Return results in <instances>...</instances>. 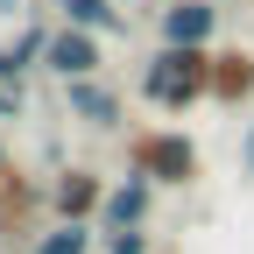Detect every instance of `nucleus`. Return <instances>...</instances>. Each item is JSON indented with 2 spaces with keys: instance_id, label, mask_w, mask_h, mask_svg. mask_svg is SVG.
I'll list each match as a JSON object with an SVG mask.
<instances>
[{
  "instance_id": "obj_1",
  "label": "nucleus",
  "mask_w": 254,
  "mask_h": 254,
  "mask_svg": "<svg viewBox=\"0 0 254 254\" xmlns=\"http://www.w3.org/2000/svg\"><path fill=\"white\" fill-rule=\"evenodd\" d=\"M141 99L155 113H190L212 99V50L198 43H163L148 64H141Z\"/></svg>"
},
{
  "instance_id": "obj_2",
  "label": "nucleus",
  "mask_w": 254,
  "mask_h": 254,
  "mask_svg": "<svg viewBox=\"0 0 254 254\" xmlns=\"http://www.w3.org/2000/svg\"><path fill=\"white\" fill-rule=\"evenodd\" d=\"M127 170L148 184H198V141L184 127H134L127 134Z\"/></svg>"
},
{
  "instance_id": "obj_3",
  "label": "nucleus",
  "mask_w": 254,
  "mask_h": 254,
  "mask_svg": "<svg viewBox=\"0 0 254 254\" xmlns=\"http://www.w3.org/2000/svg\"><path fill=\"white\" fill-rule=\"evenodd\" d=\"M106 177L99 170H85V163H71V170H57V184L43 190V198H50V212L57 219H85V226H99V212H106Z\"/></svg>"
},
{
  "instance_id": "obj_4",
  "label": "nucleus",
  "mask_w": 254,
  "mask_h": 254,
  "mask_svg": "<svg viewBox=\"0 0 254 254\" xmlns=\"http://www.w3.org/2000/svg\"><path fill=\"white\" fill-rule=\"evenodd\" d=\"M99 64H106V36H99V28H71V21L50 28L43 71H57V78H99Z\"/></svg>"
},
{
  "instance_id": "obj_5",
  "label": "nucleus",
  "mask_w": 254,
  "mask_h": 254,
  "mask_svg": "<svg viewBox=\"0 0 254 254\" xmlns=\"http://www.w3.org/2000/svg\"><path fill=\"white\" fill-rule=\"evenodd\" d=\"M155 190L163 184H148L141 170H127L113 190H106V212H99V233H120V226H148V212H155Z\"/></svg>"
},
{
  "instance_id": "obj_6",
  "label": "nucleus",
  "mask_w": 254,
  "mask_h": 254,
  "mask_svg": "<svg viewBox=\"0 0 254 254\" xmlns=\"http://www.w3.org/2000/svg\"><path fill=\"white\" fill-rule=\"evenodd\" d=\"M64 113L85 120V127H99V134H113L127 106H120V92L99 85V78H64Z\"/></svg>"
},
{
  "instance_id": "obj_7",
  "label": "nucleus",
  "mask_w": 254,
  "mask_h": 254,
  "mask_svg": "<svg viewBox=\"0 0 254 254\" xmlns=\"http://www.w3.org/2000/svg\"><path fill=\"white\" fill-rule=\"evenodd\" d=\"M212 36H219V0H163V43L212 50Z\"/></svg>"
},
{
  "instance_id": "obj_8",
  "label": "nucleus",
  "mask_w": 254,
  "mask_h": 254,
  "mask_svg": "<svg viewBox=\"0 0 254 254\" xmlns=\"http://www.w3.org/2000/svg\"><path fill=\"white\" fill-rule=\"evenodd\" d=\"M254 99V50H212V106Z\"/></svg>"
},
{
  "instance_id": "obj_9",
  "label": "nucleus",
  "mask_w": 254,
  "mask_h": 254,
  "mask_svg": "<svg viewBox=\"0 0 254 254\" xmlns=\"http://www.w3.org/2000/svg\"><path fill=\"white\" fill-rule=\"evenodd\" d=\"M28 254H99V226H85V219H57L50 233H36Z\"/></svg>"
},
{
  "instance_id": "obj_10",
  "label": "nucleus",
  "mask_w": 254,
  "mask_h": 254,
  "mask_svg": "<svg viewBox=\"0 0 254 254\" xmlns=\"http://www.w3.org/2000/svg\"><path fill=\"white\" fill-rule=\"evenodd\" d=\"M57 21H71V28H99V36H120L127 14L113 7V0H57Z\"/></svg>"
},
{
  "instance_id": "obj_11",
  "label": "nucleus",
  "mask_w": 254,
  "mask_h": 254,
  "mask_svg": "<svg viewBox=\"0 0 254 254\" xmlns=\"http://www.w3.org/2000/svg\"><path fill=\"white\" fill-rule=\"evenodd\" d=\"M28 205H36V184H21V170L7 163L0 170V219H21Z\"/></svg>"
},
{
  "instance_id": "obj_12",
  "label": "nucleus",
  "mask_w": 254,
  "mask_h": 254,
  "mask_svg": "<svg viewBox=\"0 0 254 254\" xmlns=\"http://www.w3.org/2000/svg\"><path fill=\"white\" fill-rule=\"evenodd\" d=\"M99 254H155V247H148V226H120V233H99Z\"/></svg>"
},
{
  "instance_id": "obj_13",
  "label": "nucleus",
  "mask_w": 254,
  "mask_h": 254,
  "mask_svg": "<svg viewBox=\"0 0 254 254\" xmlns=\"http://www.w3.org/2000/svg\"><path fill=\"white\" fill-rule=\"evenodd\" d=\"M14 113H21V92H14V85H0V120H14Z\"/></svg>"
},
{
  "instance_id": "obj_14",
  "label": "nucleus",
  "mask_w": 254,
  "mask_h": 254,
  "mask_svg": "<svg viewBox=\"0 0 254 254\" xmlns=\"http://www.w3.org/2000/svg\"><path fill=\"white\" fill-rule=\"evenodd\" d=\"M240 163L254 170V127H247V134H240Z\"/></svg>"
},
{
  "instance_id": "obj_15",
  "label": "nucleus",
  "mask_w": 254,
  "mask_h": 254,
  "mask_svg": "<svg viewBox=\"0 0 254 254\" xmlns=\"http://www.w3.org/2000/svg\"><path fill=\"white\" fill-rule=\"evenodd\" d=\"M0 14H7V21H21V14H28V7H21V0H0Z\"/></svg>"
},
{
  "instance_id": "obj_16",
  "label": "nucleus",
  "mask_w": 254,
  "mask_h": 254,
  "mask_svg": "<svg viewBox=\"0 0 254 254\" xmlns=\"http://www.w3.org/2000/svg\"><path fill=\"white\" fill-rule=\"evenodd\" d=\"M0 170H7V141H0Z\"/></svg>"
}]
</instances>
